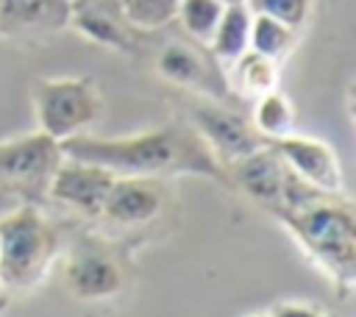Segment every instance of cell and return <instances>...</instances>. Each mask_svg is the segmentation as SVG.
<instances>
[{
    "instance_id": "21",
    "label": "cell",
    "mask_w": 356,
    "mask_h": 317,
    "mask_svg": "<svg viewBox=\"0 0 356 317\" xmlns=\"http://www.w3.org/2000/svg\"><path fill=\"white\" fill-rule=\"evenodd\" d=\"M248 8L253 14H264V17H273L289 28H300L309 17V8H312V0H245Z\"/></svg>"
},
{
    "instance_id": "4",
    "label": "cell",
    "mask_w": 356,
    "mask_h": 317,
    "mask_svg": "<svg viewBox=\"0 0 356 317\" xmlns=\"http://www.w3.org/2000/svg\"><path fill=\"white\" fill-rule=\"evenodd\" d=\"M33 114L42 133L64 142L83 133L103 108V97L95 78H36L31 86Z\"/></svg>"
},
{
    "instance_id": "3",
    "label": "cell",
    "mask_w": 356,
    "mask_h": 317,
    "mask_svg": "<svg viewBox=\"0 0 356 317\" xmlns=\"http://www.w3.org/2000/svg\"><path fill=\"white\" fill-rule=\"evenodd\" d=\"M58 250L53 225L36 203H22L0 217V284L28 289L42 281Z\"/></svg>"
},
{
    "instance_id": "17",
    "label": "cell",
    "mask_w": 356,
    "mask_h": 317,
    "mask_svg": "<svg viewBox=\"0 0 356 317\" xmlns=\"http://www.w3.org/2000/svg\"><path fill=\"white\" fill-rule=\"evenodd\" d=\"M253 128L259 131V136L264 142H275L284 139L295 131V108L292 100L286 95H281L278 89L261 95L253 100V114H250Z\"/></svg>"
},
{
    "instance_id": "1",
    "label": "cell",
    "mask_w": 356,
    "mask_h": 317,
    "mask_svg": "<svg viewBox=\"0 0 356 317\" xmlns=\"http://www.w3.org/2000/svg\"><path fill=\"white\" fill-rule=\"evenodd\" d=\"M61 145L67 158L97 164L114 175L125 178H159V175H206L214 181H225L222 167L195 133V128L184 125H161L134 136L103 139L92 133H75Z\"/></svg>"
},
{
    "instance_id": "14",
    "label": "cell",
    "mask_w": 356,
    "mask_h": 317,
    "mask_svg": "<svg viewBox=\"0 0 356 317\" xmlns=\"http://www.w3.org/2000/svg\"><path fill=\"white\" fill-rule=\"evenodd\" d=\"M156 70L161 78H167L175 86H186V89H197V92L200 89L211 92V86H214V67L189 42L164 44V50L156 58Z\"/></svg>"
},
{
    "instance_id": "24",
    "label": "cell",
    "mask_w": 356,
    "mask_h": 317,
    "mask_svg": "<svg viewBox=\"0 0 356 317\" xmlns=\"http://www.w3.org/2000/svg\"><path fill=\"white\" fill-rule=\"evenodd\" d=\"M253 317H270V314H253Z\"/></svg>"
},
{
    "instance_id": "7",
    "label": "cell",
    "mask_w": 356,
    "mask_h": 317,
    "mask_svg": "<svg viewBox=\"0 0 356 317\" xmlns=\"http://www.w3.org/2000/svg\"><path fill=\"white\" fill-rule=\"evenodd\" d=\"M189 122L222 170L267 145L248 117L214 100H197L189 108Z\"/></svg>"
},
{
    "instance_id": "22",
    "label": "cell",
    "mask_w": 356,
    "mask_h": 317,
    "mask_svg": "<svg viewBox=\"0 0 356 317\" xmlns=\"http://www.w3.org/2000/svg\"><path fill=\"white\" fill-rule=\"evenodd\" d=\"M270 317H331V314H325L320 306H312V303L286 300V303H275L270 309Z\"/></svg>"
},
{
    "instance_id": "6",
    "label": "cell",
    "mask_w": 356,
    "mask_h": 317,
    "mask_svg": "<svg viewBox=\"0 0 356 317\" xmlns=\"http://www.w3.org/2000/svg\"><path fill=\"white\" fill-rule=\"evenodd\" d=\"M61 158V145L42 131L6 139L0 142V186L36 203L47 195V184Z\"/></svg>"
},
{
    "instance_id": "13",
    "label": "cell",
    "mask_w": 356,
    "mask_h": 317,
    "mask_svg": "<svg viewBox=\"0 0 356 317\" xmlns=\"http://www.w3.org/2000/svg\"><path fill=\"white\" fill-rule=\"evenodd\" d=\"M70 25V0H0V36L61 31Z\"/></svg>"
},
{
    "instance_id": "12",
    "label": "cell",
    "mask_w": 356,
    "mask_h": 317,
    "mask_svg": "<svg viewBox=\"0 0 356 317\" xmlns=\"http://www.w3.org/2000/svg\"><path fill=\"white\" fill-rule=\"evenodd\" d=\"M161 209H164V192L156 184V178L114 175L100 217L117 225H145L153 222L161 214Z\"/></svg>"
},
{
    "instance_id": "23",
    "label": "cell",
    "mask_w": 356,
    "mask_h": 317,
    "mask_svg": "<svg viewBox=\"0 0 356 317\" xmlns=\"http://www.w3.org/2000/svg\"><path fill=\"white\" fill-rule=\"evenodd\" d=\"M222 3H245V0H222Z\"/></svg>"
},
{
    "instance_id": "20",
    "label": "cell",
    "mask_w": 356,
    "mask_h": 317,
    "mask_svg": "<svg viewBox=\"0 0 356 317\" xmlns=\"http://www.w3.org/2000/svg\"><path fill=\"white\" fill-rule=\"evenodd\" d=\"M120 6L134 31H159L178 14V0H120Z\"/></svg>"
},
{
    "instance_id": "15",
    "label": "cell",
    "mask_w": 356,
    "mask_h": 317,
    "mask_svg": "<svg viewBox=\"0 0 356 317\" xmlns=\"http://www.w3.org/2000/svg\"><path fill=\"white\" fill-rule=\"evenodd\" d=\"M250 19H253V11L248 8V3H225L222 17L211 33V42L206 44L217 61L231 64L248 50Z\"/></svg>"
},
{
    "instance_id": "8",
    "label": "cell",
    "mask_w": 356,
    "mask_h": 317,
    "mask_svg": "<svg viewBox=\"0 0 356 317\" xmlns=\"http://www.w3.org/2000/svg\"><path fill=\"white\" fill-rule=\"evenodd\" d=\"M275 147V153L284 158V164L289 167V172L295 178H300L303 184H309L312 189L328 192V195H342L345 184H342V167L337 158V150L317 139V136H300V133H289L284 139L270 142Z\"/></svg>"
},
{
    "instance_id": "10",
    "label": "cell",
    "mask_w": 356,
    "mask_h": 317,
    "mask_svg": "<svg viewBox=\"0 0 356 317\" xmlns=\"http://www.w3.org/2000/svg\"><path fill=\"white\" fill-rule=\"evenodd\" d=\"M70 25L111 50H134L136 31L128 25L120 0H70Z\"/></svg>"
},
{
    "instance_id": "11",
    "label": "cell",
    "mask_w": 356,
    "mask_h": 317,
    "mask_svg": "<svg viewBox=\"0 0 356 317\" xmlns=\"http://www.w3.org/2000/svg\"><path fill=\"white\" fill-rule=\"evenodd\" d=\"M67 289L81 300L111 298L122 289V270L106 247L81 245L67 261Z\"/></svg>"
},
{
    "instance_id": "19",
    "label": "cell",
    "mask_w": 356,
    "mask_h": 317,
    "mask_svg": "<svg viewBox=\"0 0 356 317\" xmlns=\"http://www.w3.org/2000/svg\"><path fill=\"white\" fill-rule=\"evenodd\" d=\"M222 8H225L222 0H178L175 19L197 44H209L222 17Z\"/></svg>"
},
{
    "instance_id": "16",
    "label": "cell",
    "mask_w": 356,
    "mask_h": 317,
    "mask_svg": "<svg viewBox=\"0 0 356 317\" xmlns=\"http://www.w3.org/2000/svg\"><path fill=\"white\" fill-rule=\"evenodd\" d=\"M231 86L236 95L250 100L278 89V61L245 50L236 61H231Z\"/></svg>"
},
{
    "instance_id": "18",
    "label": "cell",
    "mask_w": 356,
    "mask_h": 317,
    "mask_svg": "<svg viewBox=\"0 0 356 317\" xmlns=\"http://www.w3.org/2000/svg\"><path fill=\"white\" fill-rule=\"evenodd\" d=\"M292 47H295V28H289L273 17H264V14H253L248 50L267 56L273 61H281Z\"/></svg>"
},
{
    "instance_id": "5",
    "label": "cell",
    "mask_w": 356,
    "mask_h": 317,
    "mask_svg": "<svg viewBox=\"0 0 356 317\" xmlns=\"http://www.w3.org/2000/svg\"><path fill=\"white\" fill-rule=\"evenodd\" d=\"M222 172H225V181L234 184L248 200L259 203L261 209L273 211L275 217L281 211L298 206L300 200L312 197L314 192H320V189H312L309 184H303L300 178H295L270 142L261 145L259 150L248 153L245 158L228 164Z\"/></svg>"
},
{
    "instance_id": "9",
    "label": "cell",
    "mask_w": 356,
    "mask_h": 317,
    "mask_svg": "<svg viewBox=\"0 0 356 317\" xmlns=\"http://www.w3.org/2000/svg\"><path fill=\"white\" fill-rule=\"evenodd\" d=\"M111 184H114V172L97 164H89V161L64 156L47 184V195L81 214L100 217Z\"/></svg>"
},
{
    "instance_id": "2",
    "label": "cell",
    "mask_w": 356,
    "mask_h": 317,
    "mask_svg": "<svg viewBox=\"0 0 356 317\" xmlns=\"http://www.w3.org/2000/svg\"><path fill=\"white\" fill-rule=\"evenodd\" d=\"M337 197L339 195L314 192L298 206L281 211L278 220L337 281L342 295H348L356 281V220L350 203Z\"/></svg>"
}]
</instances>
